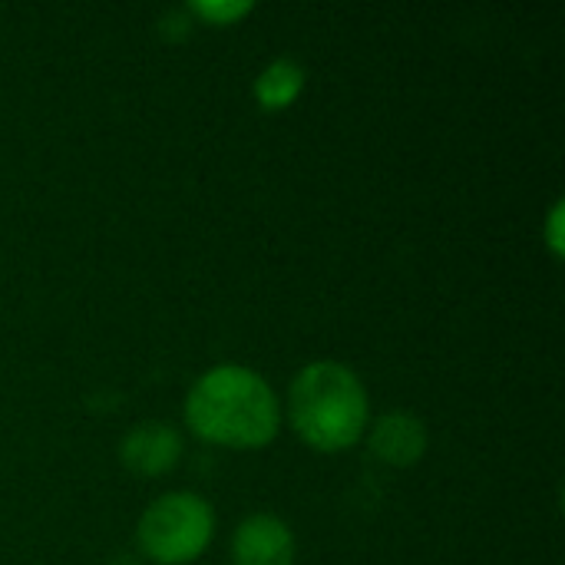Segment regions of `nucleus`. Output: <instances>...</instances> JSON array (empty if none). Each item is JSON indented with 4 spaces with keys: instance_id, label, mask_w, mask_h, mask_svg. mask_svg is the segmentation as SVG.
<instances>
[{
    "instance_id": "nucleus-5",
    "label": "nucleus",
    "mask_w": 565,
    "mask_h": 565,
    "mask_svg": "<svg viewBox=\"0 0 565 565\" xmlns=\"http://www.w3.org/2000/svg\"><path fill=\"white\" fill-rule=\"evenodd\" d=\"M179 437L162 424H142L122 440V463L136 477H159L179 460Z\"/></svg>"
},
{
    "instance_id": "nucleus-7",
    "label": "nucleus",
    "mask_w": 565,
    "mask_h": 565,
    "mask_svg": "<svg viewBox=\"0 0 565 565\" xmlns=\"http://www.w3.org/2000/svg\"><path fill=\"white\" fill-rule=\"evenodd\" d=\"M301 86H305V73L291 60H278L265 66V73L255 83V93L265 109H285L301 93Z\"/></svg>"
},
{
    "instance_id": "nucleus-2",
    "label": "nucleus",
    "mask_w": 565,
    "mask_h": 565,
    "mask_svg": "<svg viewBox=\"0 0 565 565\" xmlns=\"http://www.w3.org/2000/svg\"><path fill=\"white\" fill-rule=\"evenodd\" d=\"M291 424L315 450L351 447L367 424V397L354 371L318 361L291 384Z\"/></svg>"
},
{
    "instance_id": "nucleus-4",
    "label": "nucleus",
    "mask_w": 565,
    "mask_h": 565,
    "mask_svg": "<svg viewBox=\"0 0 565 565\" xmlns=\"http://www.w3.org/2000/svg\"><path fill=\"white\" fill-rule=\"evenodd\" d=\"M232 556H235V565H291L295 540L281 520L252 516L238 526Z\"/></svg>"
},
{
    "instance_id": "nucleus-1",
    "label": "nucleus",
    "mask_w": 565,
    "mask_h": 565,
    "mask_svg": "<svg viewBox=\"0 0 565 565\" xmlns=\"http://www.w3.org/2000/svg\"><path fill=\"white\" fill-rule=\"evenodd\" d=\"M192 430L222 447H265L278 430V404L268 384L245 367H215L189 394Z\"/></svg>"
},
{
    "instance_id": "nucleus-3",
    "label": "nucleus",
    "mask_w": 565,
    "mask_h": 565,
    "mask_svg": "<svg viewBox=\"0 0 565 565\" xmlns=\"http://www.w3.org/2000/svg\"><path fill=\"white\" fill-rule=\"evenodd\" d=\"M212 540V510L192 493L156 500L139 520V543L149 559L162 565L192 563Z\"/></svg>"
},
{
    "instance_id": "nucleus-8",
    "label": "nucleus",
    "mask_w": 565,
    "mask_h": 565,
    "mask_svg": "<svg viewBox=\"0 0 565 565\" xmlns=\"http://www.w3.org/2000/svg\"><path fill=\"white\" fill-rule=\"evenodd\" d=\"M195 10L205 17V20H212V23H232V20H238L242 13H248L252 10V3H195Z\"/></svg>"
},
{
    "instance_id": "nucleus-9",
    "label": "nucleus",
    "mask_w": 565,
    "mask_h": 565,
    "mask_svg": "<svg viewBox=\"0 0 565 565\" xmlns=\"http://www.w3.org/2000/svg\"><path fill=\"white\" fill-rule=\"evenodd\" d=\"M550 245L556 255H563V205L553 209V218H550Z\"/></svg>"
},
{
    "instance_id": "nucleus-6",
    "label": "nucleus",
    "mask_w": 565,
    "mask_h": 565,
    "mask_svg": "<svg viewBox=\"0 0 565 565\" xmlns=\"http://www.w3.org/2000/svg\"><path fill=\"white\" fill-rule=\"evenodd\" d=\"M371 450L394 467H411L427 450V430L414 414H387L371 434Z\"/></svg>"
}]
</instances>
